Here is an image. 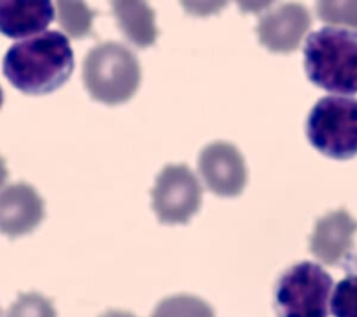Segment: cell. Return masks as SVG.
Instances as JSON below:
<instances>
[{
    "label": "cell",
    "mask_w": 357,
    "mask_h": 317,
    "mask_svg": "<svg viewBox=\"0 0 357 317\" xmlns=\"http://www.w3.org/2000/svg\"><path fill=\"white\" fill-rule=\"evenodd\" d=\"M317 13L325 22L357 28V1H318Z\"/></svg>",
    "instance_id": "obj_17"
},
{
    "label": "cell",
    "mask_w": 357,
    "mask_h": 317,
    "mask_svg": "<svg viewBox=\"0 0 357 317\" xmlns=\"http://www.w3.org/2000/svg\"><path fill=\"white\" fill-rule=\"evenodd\" d=\"M331 309L335 317H357V275H349L336 285Z\"/></svg>",
    "instance_id": "obj_16"
},
{
    "label": "cell",
    "mask_w": 357,
    "mask_h": 317,
    "mask_svg": "<svg viewBox=\"0 0 357 317\" xmlns=\"http://www.w3.org/2000/svg\"><path fill=\"white\" fill-rule=\"evenodd\" d=\"M60 27L74 39L84 38L92 31V20L98 11L89 10L84 1H57Z\"/></svg>",
    "instance_id": "obj_14"
},
{
    "label": "cell",
    "mask_w": 357,
    "mask_h": 317,
    "mask_svg": "<svg viewBox=\"0 0 357 317\" xmlns=\"http://www.w3.org/2000/svg\"><path fill=\"white\" fill-rule=\"evenodd\" d=\"M100 317H135L132 313L124 311V310H107Z\"/></svg>",
    "instance_id": "obj_18"
},
{
    "label": "cell",
    "mask_w": 357,
    "mask_h": 317,
    "mask_svg": "<svg viewBox=\"0 0 357 317\" xmlns=\"http://www.w3.org/2000/svg\"><path fill=\"white\" fill-rule=\"evenodd\" d=\"M356 232L357 221L344 209L328 212L315 223L310 250L324 264L339 265L350 257Z\"/></svg>",
    "instance_id": "obj_9"
},
{
    "label": "cell",
    "mask_w": 357,
    "mask_h": 317,
    "mask_svg": "<svg viewBox=\"0 0 357 317\" xmlns=\"http://www.w3.org/2000/svg\"><path fill=\"white\" fill-rule=\"evenodd\" d=\"M311 27V15L300 3H284L261 17L257 27L259 43L271 52L296 50Z\"/></svg>",
    "instance_id": "obj_8"
},
{
    "label": "cell",
    "mask_w": 357,
    "mask_h": 317,
    "mask_svg": "<svg viewBox=\"0 0 357 317\" xmlns=\"http://www.w3.org/2000/svg\"><path fill=\"white\" fill-rule=\"evenodd\" d=\"M53 17L54 8L47 0H0V29L8 38L39 34Z\"/></svg>",
    "instance_id": "obj_11"
},
{
    "label": "cell",
    "mask_w": 357,
    "mask_h": 317,
    "mask_svg": "<svg viewBox=\"0 0 357 317\" xmlns=\"http://www.w3.org/2000/svg\"><path fill=\"white\" fill-rule=\"evenodd\" d=\"M6 317H57L52 300L38 292L20 293Z\"/></svg>",
    "instance_id": "obj_15"
},
{
    "label": "cell",
    "mask_w": 357,
    "mask_h": 317,
    "mask_svg": "<svg viewBox=\"0 0 357 317\" xmlns=\"http://www.w3.org/2000/svg\"><path fill=\"white\" fill-rule=\"evenodd\" d=\"M74 52L59 31H45L8 47L3 74L13 87L28 95H45L60 88L73 74Z\"/></svg>",
    "instance_id": "obj_1"
},
{
    "label": "cell",
    "mask_w": 357,
    "mask_h": 317,
    "mask_svg": "<svg viewBox=\"0 0 357 317\" xmlns=\"http://www.w3.org/2000/svg\"><path fill=\"white\" fill-rule=\"evenodd\" d=\"M304 68L319 88L337 94L357 92V32L324 27L308 35Z\"/></svg>",
    "instance_id": "obj_2"
},
{
    "label": "cell",
    "mask_w": 357,
    "mask_h": 317,
    "mask_svg": "<svg viewBox=\"0 0 357 317\" xmlns=\"http://www.w3.org/2000/svg\"><path fill=\"white\" fill-rule=\"evenodd\" d=\"M45 204L28 183L6 186L0 193V228L10 237L32 232L43 219Z\"/></svg>",
    "instance_id": "obj_10"
},
{
    "label": "cell",
    "mask_w": 357,
    "mask_h": 317,
    "mask_svg": "<svg viewBox=\"0 0 357 317\" xmlns=\"http://www.w3.org/2000/svg\"><path fill=\"white\" fill-rule=\"evenodd\" d=\"M305 133L311 145L333 159L357 155V99L324 96L311 109Z\"/></svg>",
    "instance_id": "obj_4"
},
{
    "label": "cell",
    "mask_w": 357,
    "mask_h": 317,
    "mask_svg": "<svg viewBox=\"0 0 357 317\" xmlns=\"http://www.w3.org/2000/svg\"><path fill=\"white\" fill-rule=\"evenodd\" d=\"M151 317H215V311L201 297L181 293L160 300Z\"/></svg>",
    "instance_id": "obj_13"
},
{
    "label": "cell",
    "mask_w": 357,
    "mask_h": 317,
    "mask_svg": "<svg viewBox=\"0 0 357 317\" xmlns=\"http://www.w3.org/2000/svg\"><path fill=\"white\" fill-rule=\"evenodd\" d=\"M152 209L162 223H187L199 209L202 187L185 165H166L151 189Z\"/></svg>",
    "instance_id": "obj_6"
},
{
    "label": "cell",
    "mask_w": 357,
    "mask_h": 317,
    "mask_svg": "<svg viewBox=\"0 0 357 317\" xmlns=\"http://www.w3.org/2000/svg\"><path fill=\"white\" fill-rule=\"evenodd\" d=\"M198 172L206 189L220 197L241 194L247 183V168L240 149L226 141L208 144L198 156Z\"/></svg>",
    "instance_id": "obj_7"
},
{
    "label": "cell",
    "mask_w": 357,
    "mask_h": 317,
    "mask_svg": "<svg viewBox=\"0 0 357 317\" xmlns=\"http://www.w3.org/2000/svg\"><path fill=\"white\" fill-rule=\"evenodd\" d=\"M82 80L89 95L106 105L127 102L141 84L137 56L123 43L102 42L93 46L82 63Z\"/></svg>",
    "instance_id": "obj_3"
},
{
    "label": "cell",
    "mask_w": 357,
    "mask_h": 317,
    "mask_svg": "<svg viewBox=\"0 0 357 317\" xmlns=\"http://www.w3.org/2000/svg\"><path fill=\"white\" fill-rule=\"evenodd\" d=\"M117 25L124 36L137 47L152 46L158 38L155 11L145 1H112Z\"/></svg>",
    "instance_id": "obj_12"
},
{
    "label": "cell",
    "mask_w": 357,
    "mask_h": 317,
    "mask_svg": "<svg viewBox=\"0 0 357 317\" xmlns=\"http://www.w3.org/2000/svg\"><path fill=\"white\" fill-rule=\"evenodd\" d=\"M331 275L318 264L301 261L287 268L273 290L278 317H328Z\"/></svg>",
    "instance_id": "obj_5"
}]
</instances>
